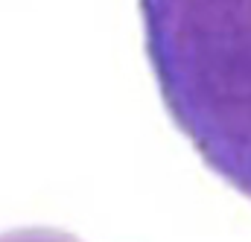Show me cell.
I'll list each match as a JSON object with an SVG mask.
<instances>
[{
    "label": "cell",
    "mask_w": 251,
    "mask_h": 242,
    "mask_svg": "<svg viewBox=\"0 0 251 242\" xmlns=\"http://www.w3.org/2000/svg\"><path fill=\"white\" fill-rule=\"evenodd\" d=\"M0 242H79L70 234L53 231V228H24V231H9L0 234Z\"/></svg>",
    "instance_id": "7a4b0ae2"
},
{
    "label": "cell",
    "mask_w": 251,
    "mask_h": 242,
    "mask_svg": "<svg viewBox=\"0 0 251 242\" xmlns=\"http://www.w3.org/2000/svg\"><path fill=\"white\" fill-rule=\"evenodd\" d=\"M140 21L176 128L251 198V0H140Z\"/></svg>",
    "instance_id": "6da1fadb"
}]
</instances>
